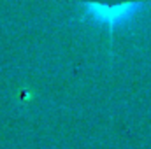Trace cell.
<instances>
[{
    "mask_svg": "<svg viewBox=\"0 0 151 149\" xmlns=\"http://www.w3.org/2000/svg\"><path fill=\"white\" fill-rule=\"evenodd\" d=\"M84 14L95 23L113 32L116 27L130 21L151 0H77Z\"/></svg>",
    "mask_w": 151,
    "mask_h": 149,
    "instance_id": "obj_1",
    "label": "cell"
}]
</instances>
